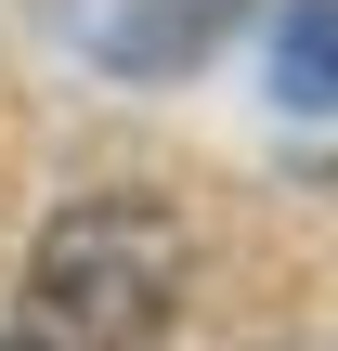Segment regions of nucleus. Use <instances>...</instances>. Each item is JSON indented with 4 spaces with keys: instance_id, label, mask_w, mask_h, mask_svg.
Here are the masks:
<instances>
[{
    "instance_id": "nucleus-3",
    "label": "nucleus",
    "mask_w": 338,
    "mask_h": 351,
    "mask_svg": "<svg viewBox=\"0 0 338 351\" xmlns=\"http://www.w3.org/2000/svg\"><path fill=\"white\" fill-rule=\"evenodd\" d=\"M0 351H39V339H0Z\"/></svg>"
},
{
    "instance_id": "nucleus-1",
    "label": "nucleus",
    "mask_w": 338,
    "mask_h": 351,
    "mask_svg": "<svg viewBox=\"0 0 338 351\" xmlns=\"http://www.w3.org/2000/svg\"><path fill=\"white\" fill-rule=\"evenodd\" d=\"M26 313L39 351H156V326L182 313V234L143 195H91L26 247Z\"/></svg>"
},
{
    "instance_id": "nucleus-2",
    "label": "nucleus",
    "mask_w": 338,
    "mask_h": 351,
    "mask_svg": "<svg viewBox=\"0 0 338 351\" xmlns=\"http://www.w3.org/2000/svg\"><path fill=\"white\" fill-rule=\"evenodd\" d=\"M261 91L287 117H338V0H287L261 39Z\"/></svg>"
}]
</instances>
